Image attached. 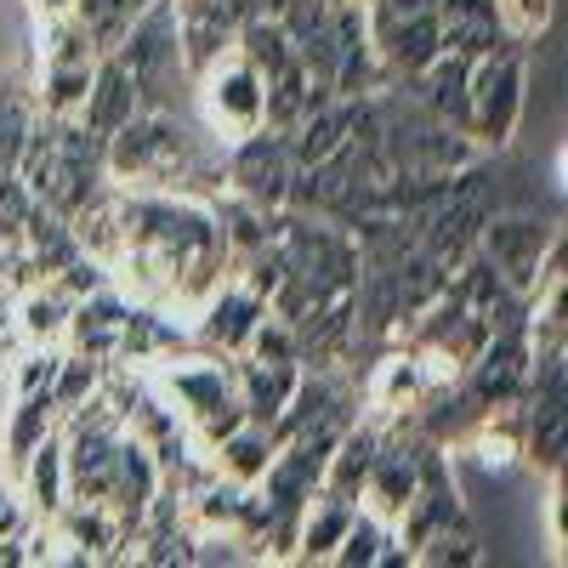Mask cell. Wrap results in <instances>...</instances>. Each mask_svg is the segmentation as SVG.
Wrapping results in <instances>:
<instances>
[{
	"mask_svg": "<svg viewBox=\"0 0 568 568\" xmlns=\"http://www.w3.org/2000/svg\"><path fill=\"white\" fill-rule=\"evenodd\" d=\"M393 91L415 98L426 114L449 120L455 131H471V63H466V58L438 52V58L426 63L420 74H409V80H404V85H393Z\"/></svg>",
	"mask_w": 568,
	"mask_h": 568,
	"instance_id": "8fae6325",
	"label": "cell"
},
{
	"mask_svg": "<svg viewBox=\"0 0 568 568\" xmlns=\"http://www.w3.org/2000/svg\"><path fill=\"white\" fill-rule=\"evenodd\" d=\"M369 45L387 69V85H404L444 52V23H438V0H369L364 7Z\"/></svg>",
	"mask_w": 568,
	"mask_h": 568,
	"instance_id": "3957f363",
	"label": "cell"
},
{
	"mask_svg": "<svg viewBox=\"0 0 568 568\" xmlns=\"http://www.w3.org/2000/svg\"><path fill=\"white\" fill-rule=\"evenodd\" d=\"M353 500H336V495H313L307 506H302V517H296V551H291V562H329L336 557V546H342V535H347V524H353Z\"/></svg>",
	"mask_w": 568,
	"mask_h": 568,
	"instance_id": "2e32d148",
	"label": "cell"
},
{
	"mask_svg": "<svg viewBox=\"0 0 568 568\" xmlns=\"http://www.w3.org/2000/svg\"><path fill=\"white\" fill-rule=\"evenodd\" d=\"M273 433L267 426H256V420H240L233 433L211 449V466L222 471V478H233V484H262V471H267V460H273Z\"/></svg>",
	"mask_w": 568,
	"mask_h": 568,
	"instance_id": "e0dca14e",
	"label": "cell"
},
{
	"mask_svg": "<svg viewBox=\"0 0 568 568\" xmlns=\"http://www.w3.org/2000/svg\"><path fill=\"white\" fill-rule=\"evenodd\" d=\"M98 58H103V45L91 40V29L74 12L58 23H40V85H34L40 114L74 120L91 91V74H98Z\"/></svg>",
	"mask_w": 568,
	"mask_h": 568,
	"instance_id": "277c9868",
	"label": "cell"
},
{
	"mask_svg": "<svg viewBox=\"0 0 568 568\" xmlns=\"http://www.w3.org/2000/svg\"><path fill=\"white\" fill-rule=\"evenodd\" d=\"M233 382H240V404H245V420L256 426H273V415L291 404L296 382H302V364H262V358H233Z\"/></svg>",
	"mask_w": 568,
	"mask_h": 568,
	"instance_id": "9a60e30c",
	"label": "cell"
},
{
	"mask_svg": "<svg viewBox=\"0 0 568 568\" xmlns=\"http://www.w3.org/2000/svg\"><path fill=\"white\" fill-rule=\"evenodd\" d=\"M222 149L227 142L200 120V109L187 114L136 109L103 142V171L120 187H160V194L211 200L222 194Z\"/></svg>",
	"mask_w": 568,
	"mask_h": 568,
	"instance_id": "6da1fadb",
	"label": "cell"
},
{
	"mask_svg": "<svg viewBox=\"0 0 568 568\" xmlns=\"http://www.w3.org/2000/svg\"><path fill=\"white\" fill-rule=\"evenodd\" d=\"M262 313H267V296L251 291L240 273H227L216 291H211L194 313H187V336H194V347H205V353L240 358V353H245V336L256 329Z\"/></svg>",
	"mask_w": 568,
	"mask_h": 568,
	"instance_id": "9c48e42d",
	"label": "cell"
},
{
	"mask_svg": "<svg viewBox=\"0 0 568 568\" xmlns=\"http://www.w3.org/2000/svg\"><path fill=\"white\" fill-rule=\"evenodd\" d=\"M69 313H74V296L58 278H34L23 296H12V318H18L23 347H63Z\"/></svg>",
	"mask_w": 568,
	"mask_h": 568,
	"instance_id": "4fadbf2b",
	"label": "cell"
},
{
	"mask_svg": "<svg viewBox=\"0 0 568 568\" xmlns=\"http://www.w3.org/2000/svg\"><path fill=\"white\" fill-rule=\"evenodd\" d=\"M438 23H444V52L478 63L495 45H511L500 34V18H495V0H438Z\"/></svg>",
	"mask_w": 568,
	"mask_h": 568,
	"instance_id": "5bb4252c",
	"label": "cell"
},
{
	"mask_svg": "<svg viewBox=\"0 0 568 568\" xmlns=\"http://www.w3.org/2000/svg\"><path fill=\"white\" fill-rule=\"evenodd\" d=\"M29 12H34V23H58L74 12V0H29Z\"/></svg>",
	"mask_w": 568,
	"mask_h": 568,
	"instance_id": "44dd1931",
	"label": "cell"
},
{
	"mask_svg": "<svg viewBox=\"0 0 568 568\" xmlns=\"http://www.w3.org/2000/svg\"><path fill=\"white\" fill-rule=\"evenodd\" d=\"M495 18L511 45H535L551 29V0H495Z\"/></svg>",
	"mask_w": 568,
	"mask_h": 568,
	"instance_id": "ffe728a7",
	"label": "cell"
},
{
	"mask_svg": "<svg viewBox=\"0 0 568 568\" xmlns=\"http://www.w3.org/2000/svg\"><path fill=\"white\" fill-rule=\"evenodd\" d=\"M245 358H262V364H302V358H296V324L278 318V313H262L256 329L245 336Z\"/></svg>",
	"mask_w": 568,
	"mask_h": 568,
	"instance_id": "d6986e66",
	"label": "cell"
},
{
	"mask_svg": "<svg viewBox=\"0 0 568 568\" xmlns=\"http://www.w3.org/2000/svg\"><path fill=\"white\" fill-rule=\"evenodd\" d=\"M125 313H131V296H120L114 284H98V291L74 296V313H69V329H63V347H69V353H85V358H98V364H114Z\"/></svg>",
	"mask_w": 568,
	"mask_h": 568,
	"instance_id": "30bf717a",
	"label": "cell"
},
{
	"mask_svg": "<svg viewBox=\"0 0 568 568\" xmlns=\"http://www.w3.org/2000/svg\"><path fill=\"white\" fill-rule=\"evenodd\" d=\"M131 114H136V85H131V74L120 69V58L103 52V58H98V74H91V91H85V103H80L74 120H80L91 136L109 142Z\"/></svg>",
	"mask_w": 568,
	"mask_h": 568,
	"instance_id": "7c38bea8",
	"label": "cell"
},
{
	"mask_svg": "<svg viewBox=\"0 0 568 568\" xmlns=\"http://www.w3.org/2000/svg\"><path fill=\"white\" fill-rule=\"evenodd\" d=\"M529 98V45H495L471 63V136L500 154Z\"/></svg>",
	"mask_w": 568,
	"mask_h": 568,
	"instance_id": "8992f818",
	"label": "cell"
},
{
	"mask_svg": "<svg viewBox=\"0 0 568 568\" xmlns=\"http://www.w3.org/2000/svg\"><path fill=\"white\" fill-rule=\"evenodd\" d=\"M387 540H393V524H387V517H375V511L358 506L329 562H342V568H375V562H382V551H387Z\"/></svg>",
	"mask_w": 568,
	"mask_h": 568,
	"instance_id": "ac0fdd59",
	"label": "cell"
},
{
	"mask_svg": "<svg viewBox=\"0 0 568 568\" xmlns=\"http://www.w3.org/2000/svg\"><path fill=\"white\" fill-rule=\"evenodd\" d=\"M109 52L120 58V69L136 85V109H165V114H187L194 103V69L182 58V34H176V7L154 0Z\"/></svg>",
	"mask_w": 568,
	"mask_h": 568,
	"instance_id": "7a4b0ae2",
	"label": "cell"
},
{
	"mask_svg": "<svg viewBox=\"0 0 568 568\" xmlns=\"http://www.w3.org/2000/svg\"><path fill=\"white\" fill-rule=\"evenodd\" d=\"M296 176V154H291V131L256 125L245 136H233L222 149V187L240 194L262 211H284V194H291Z\"/></svg>",
	"mask_w": 568,
	"mask_h": 568,
	"instance_id": "ba28073f",
	"label": "cell"
},
{
	"mask_svg": "<svg viewBox=\"0 0 568 568\" xmlns=\"http://www.w3.org/2000/svg\"><path fill=\"white\" fill-rule=\"evenodd\" d=\"M194 103H200V120H205L222 142L267 125V85H262L256 63L240 52V45L216 52V58L194 74Z\"/></svg>",
	"mask_w": 568,
	"mask_h": 568,
	"instance_id": "5b68a950",
	"label": "cell"
},
{
	"mask_svg": "<svg viewBox=\"0 0 568 568\" xmlns=\"http://www.w3.org/2000/svg\"><path fill=\"white\" fill-rule=\"evenodd\" d=\"M478 251L495 262V273L511 284V291H535L546 278V262L551 251H562V233H557V216H540V211H495L478 233Z\"/></svg>",
	"mask_w": 568,
	"mask_h": 568,
	"instance_id": "52a82bcc",
	"label": "cell"
}]
</instances>
